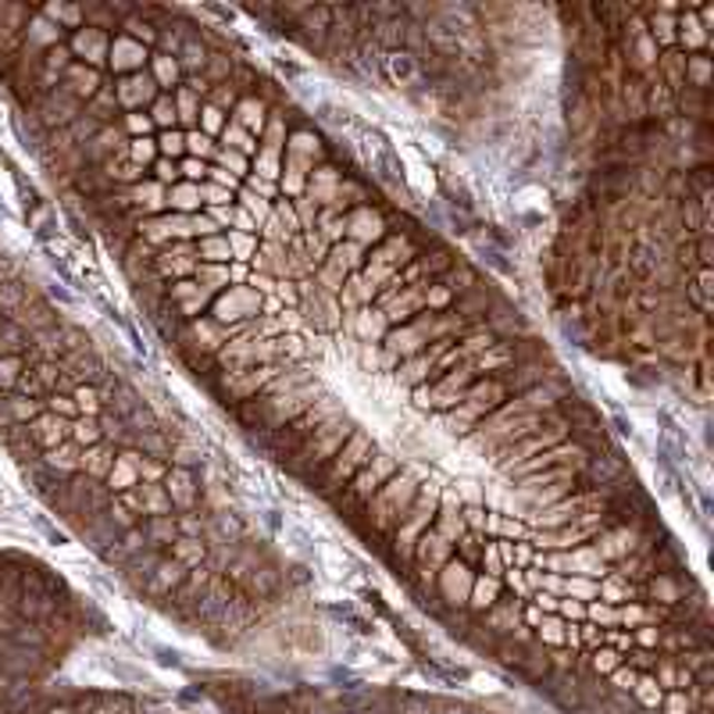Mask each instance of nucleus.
I'll list each match as a JSON object with an SVG mask.
<instances>
[{"label":"nucleus","instance_id":"1","mask_svg":"<svg viewBox=\"0 0 714 714\" xmlns=\"http://www.w3.org/2000/svg\"><path fill=\"white\" fill-rule=\"evenodd\" d=\"M254 714H493L486 707L443 701V696L419 693H290L254 707Z\"/></svg>","mask_w":714,"mask_h":714}]
</instances>
